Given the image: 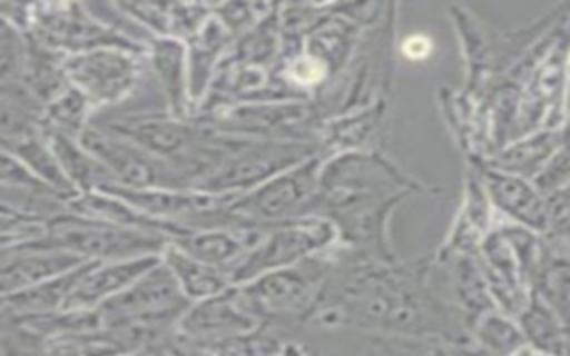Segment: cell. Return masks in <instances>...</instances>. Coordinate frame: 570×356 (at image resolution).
<instances>
[{
	"label": "cell",
	"mask_w": 570,
	"mask_h": 356,
	"mask_svg": "<svg viewBox=\"0 0 570 356\" xmlns=\"http://www.w3.org/2000/svg\"><path fill=\"white\" fill-rule=\"evenodd\" d=\"M541 296H546V303L559 309L570 320V263L566 260H548L541 258Z\"/></svg>",
	"instance_id": "29"
},
{
	"label": "cell",
	"mask_w": 570,
	"mask_h": 356,
	"mask_svg": "<svg viewBox=\"0 0 570 356\" xmlns=\"http://www.w3.org/2000/svg\"><path fill=\"white\" fill-rule=\"evenodd\" d=\"M338 245L296 265L267 271L238 285L243 298L265 323H307L321 303L336 265Z\"/></svg>",
	"instance_id": "3"
},
{
	"label": "cell",
	"mask_w": 570,
	"mask_h": 356,
	"mask_svg": "<svg viewBox=\"0 0 570 356\" xmlns=\"http://www.w3.org/2000/svg\"><path fill=\"white\" fill-rule=\"evenodd\" d=\"M338 245L336 227L318 216L269 225L254 249L232 271V283L243 285L267 271L296 265Z\"/></svg>",
	"instance_id": "9"
},
{
	"label": "cell",
	"mask_w": 570,
	"mask_h": 356,
	"mask_svg": "<svg viewBox=\"0 0 570 356\" xmlns=\"http://www.w3.org/2000/svg\"><path fill=\"white\" fill-rule=\"evenodd\" d=\"M96 109L91 102L76 89L67 87L60 96L45 105L42 111V134H60L80 140V136L94 122Z\"/></svg>",
	"instance_id": "25"
},
{
	"label": "cell",
	"mask_w": 570,
	"mask_h": 356,
	"mask_svg": "<svg viewBox=\"0 0 570 356\" xmlns=\"http://www.w3.org/2000/svg\"><path fill=\"white\" fill-rule=\"evenodd\" d=\"M330 154L318 151L307 160L274 176L261 187L227 198V205L240 218L256 225H278L312 216V207L318 194L321 169Z\"/></svg>",
	"instance_id": "6"
},
{
	"label": "cell",
	"mask_w": 570,
	"mask_h": 356,
	"mask_svg": "<svg viewBox=\"0 0 570 356\" xmlns=\"http://www.w3.org/2000/svg\"><path fill=\"white\" fill-rule=\"evenodd\" d=\"M407 56H412V58L430 56V40L423 36H412L407 40Z\"/></svg>",
	"instance_id": "32"
},
{
	"label": "cell",
	"mask_w": 570,
	"mask_h": 356,
	"mask_svg": "<svg viewBox=\"0 0 570 356\" xmlns=\"http://www.w3.org/2000/svg\"><path fill=\"white\" fill-rule=\"evenodd\" d=\"M557 145H559V134L539 131L501 147L494 160H490L488 165L521 178L539 176L557 154Z\"/></svg>",
	"instance_id": "24"
},
{
	"label": "cell",
	"mask_w": 570,
	"mask_h": 356,
	"mask_svg": "<svg viewBox=\"0 0 570 356\" xmlns=\"http://www.w3.org/2000/svg\"><path fill=\"white\" fill-rule=\"evenodd\" d=\"M276 356H305L296 343H285V347Z\"/></svg>",
	"instance_id": "33"
},
{
	"label": "cell",
	"mask_w": 570,
	"mask_h": 356,
	"mask_svg": "<svg viewBox=\"0 0 570 356\" xmlns=\"http://www.w3.org/2000/svg\"><path fill=\"white\" fill-rule=\"evenodd\" d=\"M387 142V100L334 116L321 127V147L327 154L383 151Z\"/></svg>",
	"instance_id": "16"
},
{
	"label": "cell",
	"mask_w": 570,
	"mask_h": 356,
	"mask_svg": "<svg viewBox=\"0 0 570 356\" xmlns=\"http://www.w3.org/2000/svg\"><path fill=\"white\" fill-rule=\"evenodd\" d=\"M274 4L267 2H220L214 4V16L227 27V31L238 40L254 24H258Z\"/></svg>",
	"instance_id": "30"
},
{
	"label": "cell",
	"mask_w": 570,
	"mask_h": 356,
	"mask_svg": "<svg viewBox=\"0 0 570 356\" xmlns=\"http://www.w3.org/2000/svg\"><path fill=\"white\" fill-rule=\"evenodd\" d=\"M163 263L169 267L171 276L176 278L180 291L185 294V298L194 305L207 298H214L223 291H227L229 287H234L232 276L225 269H218L214 265H207L189 254H185L183 249L167 245L163 251Z\"/></svg>",
	"instance_id": "20"
},
{
	"label": "cell",
	"mask_w": 570,
	"mask_h": 356,
	"mask_svg": "<svg viewBox=\"0 0 570 356\" xmlns=\"http://www.w3.org/2000/svg\"><path fill=\"white\" fill-rule=\"evenodd\" d=\"M45 136L51 142L67 178L71 180L78 194L102 191L105 187L114 185V178L107 171V167L80 140L60 136V134H45Z\"/></svg>",
	"instance_id": "22"
},
{
	"label": "cell",
	"mask_w": 570,
	"mask_h": 356,
	"mask_svg": "<svg viewBox=\"0 0 570 356\" xmlns=\"http://www.w3.org/2000/svg\"><path fill=\"white\" fill-rule=\"evenodd\" d=\"M82 267H85V263L69 274H62L58 278L36 285V287L2 296V312L13 314V316H38V314L62 312L80 274H82Z\"/></svg>",
	"instance_id": "23"
},
{
	"label": "cell",
	"mask_w": 570,
	"mask_h": 356,
	"mask_svg": "<svg viewBox=\"0 0 570 356\" xmlns=\"http://www.w3.org/2000/svg\"><path fill=\"white\" fill-rule=\"evenodd\" d=\"M481 178L492 207L510 218L514 225L528 227L532 231H543L548 227V209L541 191L528 182V178L505 174L490 165L481 167Z\"/></svg>",
	"instance_id": "18"
},
{
	"label": "cell",
	"mask_w": 570,
	"mask_h": 356,
	"mask_svg": "<svg viewBox=\"0 0 570 356\" xmlns=\"http://www.w3.org/2000/svg\"><path fill=\"white\" fill-rule=\"evenodd\" d=\"M519 327L523 332V338L537 352H541L546 356H557L561 352L559 323H557L552 309L548 305H543L539 298L528 300V305L519 314Z\"/></svg>",
	"instance_id": "27"
},
{
	"label": "cell",
	"mask_w": 570,
	"mask_h": 356,
	"mask_svg": "<svg viewBox=\"0 0 570 356\" xmlns=\"http://www.w3.org/2000/svg\"><path fill=\"white\" fill-rule=\"evenodd\" d=\"M65 76L91 102L96 113H105L134 98L149 71L145 51L105 47L65 58Z\"/></svg>",
	"instance_id": "5"
},
{
	"label": "cell",
	"mask_w": 570,
	"mask_h": 356,
	"mask_svg": "<svg viewBox=\"0 0 570 356\" xmlns=\"http://www.w3.org/2000/svg\"><path fill=\"white\" fill-rule=\"evenodd\" d=\"M269 225L249 227H207V229H185L169 245L183 249L185 254L225 269L229 276L240 265V260L254 249Z\"/></svg>",
	"instance_id": "14"
},
{
	"label": "cell",
	"mask_w": 570,
	"mask_h": 356,
	"mask_svg": "<svg viewBox=\"0 0 570 356\" xmlns=\"http://www.w3.org/2000/svg\"><path fill=\"white\" fill-rule=\"evenodd\" d=\"M265 323L243 298L238 285L227 291L194 303L178 320V338L191 347L207 349L236 336H247L263 329Z\"/></svg>",
	"instance_id": "12"
},
{
	"label": "cell",
	"mask_w": 570,
	"mask_h": 356,
	"mask_svg": "<svg viewBox=\"0 0 570 356\" xmlns=\"http://www.w3.org/2000/svg\"><path fill=\"white\" fill-rule=\"evenodd\" d=\"M432 260L383 263L338 245L336 265L312 318L403 340H452L450 307L428 285Z\"/></svg>",
	"instance_id": "1"
},
{
	"label": "cell",
	"mask_w": 570,
	"mask_h": 356,
	"mask_svg": "<svg viewBox=\"0 0 570 356\" xmlns=\"http://www.w3.org/2000/svg\"><path fill=\"white\" fill-rule=\"evenodd\" d=\"M71 251L85 260H129L142 256H163L169 240L160 234L120 227L100 218L69 211L49 222L47 236L36 243Z\"/></svg>",
	"instance_id": "4"
},
{
	"label": "cell",
	"mask_w": 570,
	"mask_h": 356,
	"mask_svg": "<svg viewBox=\"0 0 570 356\" xmlns=\"http://www.w3.org/2000/svg\"><path fill=\"white\" fill-rule=\"evenodd\" d=\"M160 256H142L129 260H105L85 263L82 274L65 305L62 312H96L118 294H122L131 283H136L145 271H149Z\"/></svg>",
	"instance_id": "13"
},
{
	"label": "cell",
	"mask_w": 570,
	"mask_h": 356,
	"mask_svg": "<svg viewBox=\"0 0 570 356\" xmlns=\"http://www.w3.org/2000/svg\"><path fill=\"white\" fill-rule=\"evenodd\" d=\"M2 151L18 158L31 174H36L45 185H49L51 189H56L65 198L76 200L80 196L76 191V187L71 185V180L67 178L51 142L47 140V136L42 131L24 136V138L13 140V142H4Z\"/></svg>",
	"instance_id": "21"
},
{
	"label": "cell",
	"mask_w": 570,
	"mask_h": 356,
	"mask_svg": "<svg viewBox=\"0 0 570 356\" xmlns=\"http://www.w3.org/2000/svg\"><path fill=\"white\" fill-rule=\"evenodd\" d=\"M236 38L227 31V27L212 13V18L203 24V29L185 42L187 47V73H189V98L194 116L203 105L218 67L232 51Z\"/></svg>",
	"instance_id": "19"
},
{
	"label": "cell",
	"mask_w": 570,
	"mask_h": 356,
	"mask_svg": "<svg viewBox=\"0 0 570 356\" xmlns=\"http://www.w3.org/2000/svg\"><path fill=\"white\" fill-rule=\"evenodd\" d=\"M85 258L47 247V245H27V247H13V249H2V296L16 294L29 287H36L40 283H47L51 278H58L62 274H69L78 269Z\"/></svg>",
	"instance_id": "17"
},
{
	"label": "cell",
	"mask_w": 570,
	"mask_h": 356,
	"mask_svg": "<svg viewBox=\"0 0 570 356\" xmlns=\"http://www.w3.org/2000/svg\"><path fill=\"white\" fill-rule=\"evenodd\" d=\"M80 142L107 167L114 185L127 189H194V182L171 162L94 122L80 136Z\"/></svg>",
	"instance_id": "10"
},
{
	"label": "cell",
	"mask_w": 570,
	"mask_h": 356,
	"mask_svg": "<svg viewBox=\"0 0 570 356\" xmlns=\"http://www.w3.org/2000/svg\"><path fill=\"white\" fill-rule=\"evenodd\" d=\"M323 151L314 142L296 140H263V138H243L232 156L220 165L216 174L203 180L196 189L234 198L247 194L274 176L287 171L289 167L307 160L309 156Z\"/></svg>",
	"instance_id": "7"
},
{
	"label": "cell",
	"mask_w": 570,
	"mask_h": 356,
	"mask_svg": "<svg viewBox=\"0 0 570 356\" xmlns=\"http://www.w3.org/2000/svg\"><path fill=\"white\" fill-rule=\"evenodd\" d=\"M472 338L479 343V347L485 354L492 356H510L519 347H523V332L519 325H514L503 312L490 309L483 316H479L470 325Z\"/></svg>",
	"instance_id": "26"
},
{
	"label": "cell",
	"mask_w": 570,
	"mask_h": 356,
	"mask_svg": "<svg viewBox=\"0 0 570 356\" xmlns=\"http://www.w3.org/2000/svg\"><path fill=\"white\" fill-rule=\"evenodd\" d=\"M29 53V36L0 18V82H20Z\"/></svg>",
	"instance_id": "28"
},
{
	"label": "cell",
	"mask_w": 570,
	"mask_h": 356,
	"mask_svg": "<svg viewBox=\"0 0 570 356\" xmlns=\"http://www.w3.org/2000/svg\"><path fill=\"white\" fill-rule=\"evenodd\" d=\"M36 42L69 58L105 47L145 51L131 40L96 20L85 2H33L27 4L24 29Z\"/></svg>",
	"instance_id": "8"
},
{
	"label": "cell",
	"mask_w": 570,
	"mask_h": 356,
	"mask_svg": "<svg viewBox=\"0 0 570 356\" xmlns=\"http://www.w3.org/2000/svg\"><path fill=\"white\" fill-rule=\"evenodd\" d=\"M147 71L165 102V109L174 118H194L189 98V73H187V47L176 38H154L145 49Z\"/></svg>",
	"instance_id": "15"
},
{
	"label": "cell",
	"mask_w": 570,
	"mask_h": 356,
	"mask_svg": "<svg viewBox=\"0 0 570 356\" xmlns=\"http://www.w3.org/2000/svg\"><path fill=\"white\" fill-rule=\"evenodd\" d=\"M191 303L180 291L169 267L160 260L131 283L122 294L105 303L98 314L102 327L116 325H151V327H178L183 314Z\"/></svg>",
	"instance_id": "11"
},
{
	"label": "cell",
	"mask_w": 570,
	"mask_h": 356,
	"mask_svg": "<svg viewBox=\"0 0 570 356\" xmlns=\"http://www.w3.org/2000/svg\"><path fill=\"white\" fill-rule=\"evenodd\" d=\"M425 191L432 187L410 176L385 151L330 154L321 169L312 216L336 227L343 249L394 263L399 260L390 240L394 209Z\"/></svg>",
	"instance_id": "2"
},
{
	"label": "cell",
	"mask_w": 570,
	"mask_h": 356,
	"mask_svg": "<svg viewBox=\"0 0 570 356\" xmlns=\"http://www.w3.org/2000/svg\"><path fill=\"white\" fill-rule=\"evenodd\" d=\"M570 180V147L561 149L552 156V160L543 167V171L537 176V189L552 191L559 189L563 182Z\"/></svg>",
	"instance_id": "31"
}]
</instances>
